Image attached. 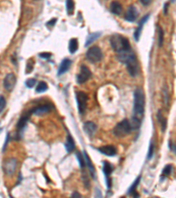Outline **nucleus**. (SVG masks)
Here are the masks:
<instances>
[{
	"label": "nucleus",
	"instance_id": "nucleus-34",
	"mask_svg": "<svg viewBox=\"0 0 176 198\" xmlns=\"http://www.w3.org/2000/svg\"><path fill=\"white\" fill-rule=\"evenodd\" d=\"M33 69H34V61L32 59H29L27 63V70H26L27 72H26V73L29 74L31 72H33Z\"/></svg>",
	"mask_w": 176,
	"mask_h": 198
},
{
	"label": "nucleus",
	"instance_id": "nucleus-24",
	"mask_svg": "<svg viewBox=\"0 0 176 198\" xmlns=\"http://www.w3.org/2000/svg\"><path fill=\"white\" fill-rule=\"evenodd\" d=\"M78 49V41L76 38H72L69 42V51L71 54H74L77 52Z\"/></svg>",
	"mask_w": 176,
	"mask_h": 198
},
{
	"label": "nucleus",
	"instance_id": "nucleus-1",
	"mask_svg": "<svg viewBox=\"0 0 176 198\" xmlns=\"http://www.w3.org/2000/svg\"><path fill=\"white\" fill-rule=\"evenodd\" d=\"M116 57L121 63L126 65L128 72L132 78L137 76L139 72V63L132 48L116 53Z\"/></svg>",
	"mask_w": 176,
	"mask_h": 198
},
{
	"label": "nucleus",
	"instance_id": "nucleus-3",
	"mask_svg": "<svg viewBox=\"0 0 176 198\" xmlns=\"http://www.w3.org/2000/svg\"><path fill=\"white\" fill-rule=\"evenodd\" d=\"M110 44L112 49L114 50L115 53H119L121 51H123L126 50H129L131 47L130 43L129 42L128 38L124 37L122 34H114L110 37Z\"/></svg>",
	"mask_w": 176,
	"mask_h": 198
},
{
	"label": "nucleus",
	"instance_id": "nucleus-14",
	"mask_svg": "<svg viewBox=\"0 0 176 198\" xmlns=\"http://www.w3.org/2000/svg\"><path fill=\"white\" fill-rule=\"evenodd\" d=\"M138 16V11L135 7V5H130L124 15L125 21L128 22H134L136 21Z\"/></svg>",
	"mask_w": 176,
	"mask_h": 198
},
{
	"label": "nucleus",
	"instance_id": "nucleus-40",
	"mask_svg": "<svg viewBox=\"0 0 176 198\" xmlns=\"http://www.w3.org/2000/svg\"><path fill=\"white\" fill-rule=\"evenodd\" d=\"M8 141H9V134H8V135H7V136H6L5 144L4 147H3V152H4V151H5V147H6V145H7V144H8Z\"/></svg>",
	"mask_w": 176,
	"mask_h": 198
},
{
	"label": "nucleus",
	"instance_id": "nucleus-5",
	"mask_svg": "<svg viewBox=\"0 0 176 198\" xmlns=\"http://www.w3.org/2000/svg\"><path fill=\"white\" fill-rule=\"evenodd\" d=\"M102 57H103V53L101 51V50L97 46L91 47L90 49L87 50V51L85 53L86 60L92 63H99L100 61H101Z\"/></svg>",
	"mask_w": 176,
	"mask_h": 198
},
{
	"label": "nucleus",
	"instance_id": "nucleus-30",
	"mask_svg": "<svg viewBox=\"0 0 176 198\" xmlns=\"http://www.w3.org/2000/svg\"><path fill=\"white\" fill-rule=\"evenodd\" d=\"M82 180L84 181V185L86 188H88L90 187V182H89V179L87 176V174L85 172V169L82 170Z\"/></svg>",
	"mask_w": 176,
	"mask_h": 198
},
{
	"label": "nucleus",
	"instance_id": "nucleus-11",
	"mask_svg": "<svg viewBox=\"0 0 176 198\" xmlns=\"http://www.w3.org/2000/svg\"><path fill=\"white\" fill-rule=\"evenodd\" d=\"M32 115L31 110L26 114H24L23 115H21V118L19 119L18 123H17V130H18V135L21 136L22 133H23V130L25 129L26 126H27V123L30 118V115Z\"/></svg>",
	"mask_w": 176,
	"mask_h": 198
},
{
	"label": "nucleus",
	"instance_id": "nucleus-8",
	"mask_svg": "<svg viewBox=\"0 0 176 198\" xmlns=\"http://www.w3.org/2000/svg\"><path fill=\"white\" fill-rule=\"evenodd\" d=\"M17 166H18V161L16 158H7L3 164V171L5 173L6 175H12L17 169Z\"/></svg>",
	"mask_w": 176,
	"mask_h": 198
},
{
	"label": "nucleus",
	"instance_id": "nucleus-27",
	"mask_svg": "<svg viewBox=\"0 0 176 198\" xmlns=\"http://www.w3.org/2000/svg\"><path fill=\"white\" fill-rule=\"evenodd\" d=\"M48 90V85L46 82L44 81H40L37 86H36V89H35V92L38 93V94H42V93H44Z\"/></svg>",
	"mask_w": 176,
	"mask_h": 198
},
{
	"label": "nucleus",
	"instance_id": "nucleus-41",
	"mask_svg": "<svg viewBox=\"0 0 176 198\" xmlns=\"http://www.w3.org/2000/svg\"><path fill=\"white\" fill-rule=\"evenodd\" d=\"M72 197H81V195L78 192H74L72 195Z\"/></svg>",
	"mask_w": 176,
	"mask_h": 198
},
{
	"label": "nucleus",
	"instance_id": "nucleus-23",
	"mask_svg": "<svg viewBox=\"0 0 176 198\" xmlns=\"http://www.w3.org/2000/svg\"><path fill=\"white\" fill-rule=\"evenodd\" d=\"M173 169L174 167L172 165H166V167L163 168V171L161 173V175H160V180L163 181L166 178L169 177L173 172Z\"/></svg>",
	"mask_w": 176,
	"mask_h": 198
},
{
	"label": "nucleus",
	"instance_id": "nucleus-18",
	"mask_svg": "<svg viewBox=\"0 0 176 198\" xmlns=\"http://www.w3.org/2000/svg\"><path fill=\"white\" fill-rule=\"evenodd\" d=\"M71 65H72V61L69 58L62 59L60 65H59V68H58L57 76H61V75H63L64 73L67 72L69 71V69L71 68Z\"/></svg>",
	"mask_w": 176,
	"mask_h": 198
},
{
	"label": "nucleus",
	"instance_id": "nucleus-38",
	"mask_svg": "<svg viewBox=\"0 0 176 198\" xmlns=\"http://www.w3.org/2000/svg\"><path fill=\"white\" fill-rule=\"evenodd\" d=\"M168 146H169V148H170V150H171V152H173L174 154H175L176 151H175V144L172 141V140H169V142H168Z\"/></svg>",
	"mask_w": 176,
	"mask_h": 198
},
{
	"label": "nucleus",
	"instance_id": "nucleus-6",
	"mask_svg": "<svg viewBox=\"0 0 176 198\" xmlns=\"http://www.w3.org/2000/svg\"><path fill=\"white\" fill-rule=\"evenodd\" d=\"M76 101L78 104V112L81 115H83L87 108V101H88V96L85 93L82 91H78L76 93Z\"/></svg>",
	"mask_w": 176,
	"mask_h": 198
},
{
	"label": "nucleus",
	"instance_id": "nucleus-2",
	"mask_svg": "<svg viewBox=\"0 0 176 198\" xmlns=\"http://www.w3.org/2000/svg\"><path fill=\"white\" fill-rule=\"evenodd\" d=\"M134 106H133V115L140 120L143 119L145 113V95L141 88H136L134 92Z\"/></svg>",
	"mask_w": 176,
	"mask_h": 198
},
{
	"label": "nucleus",
	"instance_id": "nucleus-10",
	"mask_svg": "<svg viewBox=\"0 0 176 198\" xmlns=\"http://www.w3.org/2000/svg\"><path fill=\"white\" fill-rule=\"evenodd\" d=\"M17 82V78L13 73H8L5 78H4V82H3V85L5 87V89L8 92H11Z\"/></svg>",
	"mask_w": 176,
	"mask_h": 198
},
{
	"label": "nucleus",
	"instance_id": "nucleus-29",
	"mask_svg": "<svg viewBox=\"0 0 176 198\" xmlns=\"http://www.w3.org/2000/svg\"><path fill=\"white\" fill-rule=\"evenodd\" d=\"M77 158L78 160V163H79V167L80 168L83 170L85 167V158H84V155L81 152H77Z\"/></svg>",
	"mask_w": 176,
	"mask_h": 198
},
{
	"label": "nucleus",
	"instance_id": "nucleus-12",
	"mask_svg": "<svg viewBox=\"0 0 176 198\" xmlns=\"http://www.w3.org/2000/svg\"><path fill=\"white\" fill-rule=\"evenodd\" d=\"M53 108V106L50 104H43V105H40L34 108H33L31 110L32 115H43L50 113Z\"/></svg>",
	"mask_w": 176,
	"mask_h": 198
},
{
	"label": "nucleus",
	"instance_id": "nucleus-4",
	"mask_svg": "<svg viewBox=\"0 0 176 198\" xmlns=\"http://www.w3.org/2000/svg\"><path fill=\"white\" fill-rule=\"evenodd\" d=\"M132 129L128 119H124L118 123L113 129V134L117 137H124L131 132Z\"/></svg>",
	"mask_w": 176,
	"mask_h": 198
},
{
	"label": "nucleus",
	"instance_id": "nucleus-15",
	"mask_svg": "<svg viewBox=\"0 0 176 198\" xmlns=\"http://www.w3.org/2000/svg\"><path fill=\"white\" fill-rule=\"evenodd\" d=\"M98 151L103 154L105 156L107 157H114L116 155L117 153V151H116V148L114 145H105L101 146L100 148H98Z\"/></svg>",
	"mask_w": 176,
	"mask_h": 198
},
{
	"label": "nucleus",
	"instance_id": "nucleus-7",
	"mask_svg": "<svg viewBox=\"0 0 176 198\" xmlns=\"http://www.w3.org/2000/svg\"><path fill=\"white\" fill-rule=\"evenodd\" d=\"M113 171H114V167L109 162H107L106 160L102 161V172H103L104 176L106 179L107 188L108 190L112 187V180H111L110 176H111V174L113 173Z\"/></svg>",
	"mask_w": 176,
	"mask_h": 198
},
{
	"label": "nucleus",
	"instance_id": "nucleus-37",
	"mask_svg": "<svg viewBox=\"0 0 176 198\" xmlns=\"http://www.w3.org/2000/svg\"><path fill=\"white\" fill-rule=\"evenodd\" d=\"M56 21H57V19H52L50 21H48L47 23H46V26L48 27H50V28H52L55 25H56Z\"/></svg>",
	"mask_w": 176,
	"mask_h": 198
},
{
	"label": "nucleus",
	"instance_id": "nucleus-16",
	"mask_svg": "<svg viewBox=\"0 0 176 198\" xmlns=\"http://www.w3.org/2000/svg\"><path fill=\"white\" fill-rule=\"evenodd\" d=\"M83 129L89 137H93L97 130V125L93 122H85L83 125Z\"/></svg>",
	"mask_w": 176,
	"mask_h": 198
},
{
	"label": "nucleus",
	"instance_id": "nucleus-39",
	"mask_svg": "<svg viewBox=\"0 0 176 198\" xmlns=\"http://www.w3.org/2000/svg\"><path fill=\"white\" fill-rule=\"evenodd\" d=\"M152 0H139V2L144 5V6H147V5H149L151 3H152Z\"/></svg>",
	"mask_w": 176,
	"mask_h": 198
},
{
	"label": "nucleus",
	"instance_id": "nucleus-32",
	"mask_svg": "<svg viewBox=\"0 0 176 198\" xmlns=\"http://www.w3.org/2000/svg\"><path fill=\"white\" fill-rule=\"evenodd\" d=\"M36 79L35 78H28L27 81H26V86L27 87V88H33L35 85H36Z\"/></svg>",
	"mask_w": 176,
	"mask_h": 198
},
{
	"label": "nucleus",
	"instance_id": "nucleus-17",
	"mask_svg": "<svg viewBox=\"0 0 176 198\" xmlns=\"http://www.w3.org/2000/svg\"><path fill=\"white\" fill-rule=\"evenodd\" d=\"M84 158H85V166L88 167V170H89V174L90 175L92 176L93 179H96V173H95V167L93 166V162L90 158V157L88 156V154L86 153L85 151L83 152Z\"/></svg>",
	"mask_w": 176,
	"mask_h": 198
},
{
	"label": "nucleus",
	"instance_id": "nucleus-20",
	"mask_svg": "<svg viewBox=\"0 0 176 198\" xmlns=\"http://www.w3.org/2000/svg\"><path fill=\"white\" fill-rule=\"evenodd\" d=\"M140 180H141V176H138V178H136L135 180V181L133 182V184L130 187L129 190H128V194L134 196V197H136V196H139V195L136 193V188L140 182Z\"/></svg>",
	"mask_w": 176,
	"mask_h": 198
},
{
	"label": "nucleus",
	"instance_id": "nucleus-9",
	"mask_svg": "<svg viewBox=\"0 0 176 198\" xmlns=\"http://www.w3.org/2000/svg\"><path fill=\"white\" fill-rule=\"evenodd\" d=\"M91 77H92V72L90 69L85 65H82L80 67V72L77 75V83L82 85L86 81H88V79H90Z\"/></svg>",
	"mask_w": 176,
	"mask_h": 198
},
{
	"label": "nucleus",
	"instance_id": "nucleus-26",
	"mask_svg": "<svg viewBox=\"0 0 176 198\" xmlns=\"http://www.w3.org/2000/svg\"><path fill=\"white\" fill-rule=\"evenodd\" d=\"M66 11L68 13V15L72 16L74 13L75 10V4L73 2V0H66Z\"/></svg>",
	"mask_w": 176,
	"mask_h": 198
},
{
	"label": "nucleus",
	"instance_id": "nucleus-36",
	"mask_svg": "<svg viewBox=\"0 0 176 198\" xmlns=\"http://www.w3.org/2000/svg\"><path fill=\"white\" fill-rule=\"evenodd\" d=\"M51 53L49 52H42L39 54V56L41 58H43V59H50L51 57Z\"/></svg>",
	"mask_w": 176,
	"mask_h": 198
},
{
	"label": "nucleus",
	"instance_id": "nucleus-13",
	"mask_svg": "<svg viewBox=\"0 0 176 198\" xmlns=\"http://www.w3.org/2000/svg\"><path fill=\"white\" fill-rule=\"evenodd\" d=\"M150 14H146L145 16H144L140 21L138 23V26L136 27V29L135 30L134 32V39L136 42H138L139 39H140V36H141V34H142V31H143V27L145 25V23L148 21V20L150 19Z\"/></svg>",
	"mask_w": 176,
	"mask_h": 198
},
{
	"label": "nucleus",
	"instance_id": "nucleus-25",
	"mask_svg": "<svg viewBox=\"0 0 176 198\" xmlns=\"http://www.w3.org/2000/svg\"><path fill=\"white\" fill-rule=\"evenodd\" d=\"M157 117H158V122L159 123V124L161 126V129H162V131L164 132L166 129V119L163 116V115H162V113H161L160 110L158 112Z\"/></svg>",
	"mask_w": 176,
	"mask_h": 198
},
{
	"label": "nucleus",
	"instance_id": "nucleus-22",
	"mask_svg": "<svg viewBox=\"0 0 176 198\" xmlns=\"http://www.w3.org/2000/svg\"><path fill=\"white\" fill-rule=\"evenodd\" d=\"M101 35V32H95V33H92L90 34L87 38H86V42H85V47H88L89 45H91L93 42H95L97 39H99Z\"/></svg>",
	"mask_w": 176,
	"mask_h": 198
},
{
	"label": "nucleus",
	"instance_id": "nucleus-19",
	"mask_svg": "<svg viewBox=\"0 0 176 198\" xmlns=\"http://www.w3.org/2000/svg\"><path fill=\"white\" fill-rule=\"evenodd\" d=\"M110 11L114 14V15H121L122 12H123V6L122 5L117 2V1H113L111 4H110Z\"/></svg>",
	"mask_w": 176,
	"mask_h": 198
},
{
	"label": "nucleus",
	"instance_id": "nucleus-21",
	"mask_svg": "<svg viewBox=\"0 0 176 198\" xmlns=\"http://www.w3.org/2000/svg\"><path fill=\"white\" fill-rule=\"evenodd\" d=\"M65 149H66V152L68 153H71L75 149V142H74V139L72 136L70 134H68L67 137H66V143H65Z\"/></svg>",
	"mask_w": 176,
	"mask_h": 198
},
{
	"label": "nucleus",
	"instance_id": "nucleus-33",
	"mask_svg": "<svg viewBox=\"0 0 176 198\" xmlns=\"http://www.w3.org/2000/svg\"><path fill=\"white\" fill-rule=\"evenodd\" d=\"M153 153H154V145H153L152 142H151L149 152H148V154H147V159H152V158L153 157Z\"/></svg>",
	"mask_w": 176,
	"mask_h": 198
},
{
	"label": "nucleus",
	"instance_id": "nucleus-43",
	"mask_svg": "<svg viewBox=\"0 0 176 198\" xmlns=\"http://www.w3.org/2000/svg\"><path fill=\"white\" fill-rule=\"evenodd\" d=\"M171 3H175V0H170Z\"/></svg>",
	"mask_w": 176,
	"mask_h": 198
},
{
	"label": "nucleus",
	"instance_id": "nucleus-42",
	"mask_svg": "<svg viewBox=\"0 0 176 198\" xmlns=\"http://www.w3.org/2000/svg\"><path fill=\"white\" fill-rule=\"evenodd\" d=\"M168 3H166L165 5H164V13H165V15L167 14V7H168Z\"/></svg>",
	"mask_w": 176,
	"mask_h": 198
},
{
	"label": "nucleus",
	"instance_id": "nucleus-28",
	"mask_svg": "<svg viewBox=\"0 0 176 198\" xmlns=\"http://www.w3.org/2000/svg\"><path fill=\"white\" fill-rule=\"evenodd\" d=\"M158 47H162L164 43V31L160 27H158Z\"/></svg>",
	"mask_w": 176,
	"mask_h": 198
},
{
	"label": "nucleus",
	"instance_id": "nucleus-31",
	"mask_svg": "<svg viewBox=\"0 0 176 198\" xmlns=\"http://www.w3.org/2000/svg\"><path fill=\"white\" fill-rule=\"evenodd\" d=\"M163 98H164V103L166 106H169V101H170V97H169V94H168V91L166 89V87H164L163 89Z\"/></svg>",
	"mask_w": 176,
	"mask_h": 198
},
{
	"label": "nucleus",
	"instance_id": "nucleus-35",
	"mask_svg": "<svg viewBox=\"0 0 176 198\" xmlns=\"http://www.w3.org/2000/svg\"><path fill=\"white\" fill-rule=\"evenodd\" d=\"M6 105V101L4 96H0V113L5 109Z\"/></svg>",
	"mask_w": 176,
	"mask_h": 198
}]
</instances>
